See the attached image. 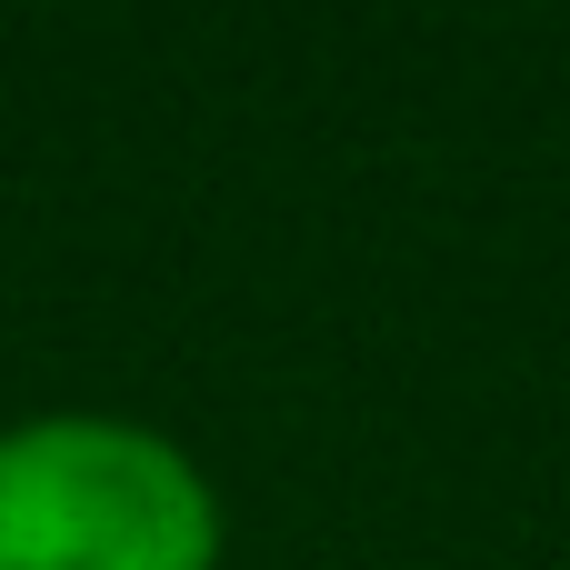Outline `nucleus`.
I'll return each mask as SVG.
<instances>
[{
  "mask_svg": "<svg viewBox=\"0 0 570 570\" xmlns=\"http://www.w3.org/2000/svg\"><path fill=\"white\" fill-rule=\"evenodd\" d=\"M220 481L130 411L0 421V570H220Z\"/></svg>",
  "mask_w": 570,
  "mask_h": 570,
  "instance_id": "obj_1",
  "label": "nucleus"
}]
</instances>
